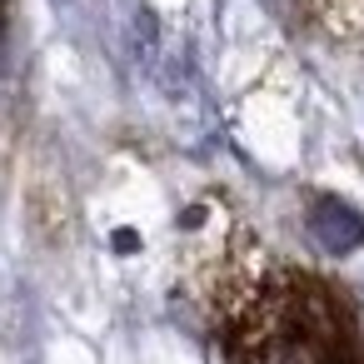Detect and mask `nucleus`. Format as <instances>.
Returning <instances> with one entry per match:
<instances>
[{
  "label": "nucleus",
  "mask_w": 364,
  "mask_h": 364,
  "mask_svg": "<svg viewBox=\"0 0 364 364\" xmlns=\"http://www.w3.org/2000/svg\"><path fill=\"white\" fill-rule=\"evenodd\" d=\"M314 16L334 41L364 50V0H314Z\"/></svg>",
  "instance_id": "obj_2"
},
{
  "label": "nucleus",
  "mask_w": 364,
  "mask_h": 364,
  "mask_svg": "<svg viewBox=\"0 0 364 364\" xmlns=\"http://www.w3.org/2000/svg\"><path fill=\"white\" fill-rule=\"evenodd\" d=\"M314 230L329 240V250H354V245L364 240V220H359L354 210H344L339 200H324V205L314 210Z\"/></svg>",
  "instance_id": "obj_3"
},
{
  "label": "nucleus",
  "mask_w": 364,
  "mask_h": 364,
  "mask_svg": "<svg viewBox=\"0 0 364 364\" xmlns=\"http://www.w3.org/2000/svg\"><path fill=\"white\" fill-rule=\"evenodd\" d=\"M200 294L230 364H364L354 299L230 235L200 269Z\"/></svg>",
  "instance_id": "obj_1"
}]
</instances>
